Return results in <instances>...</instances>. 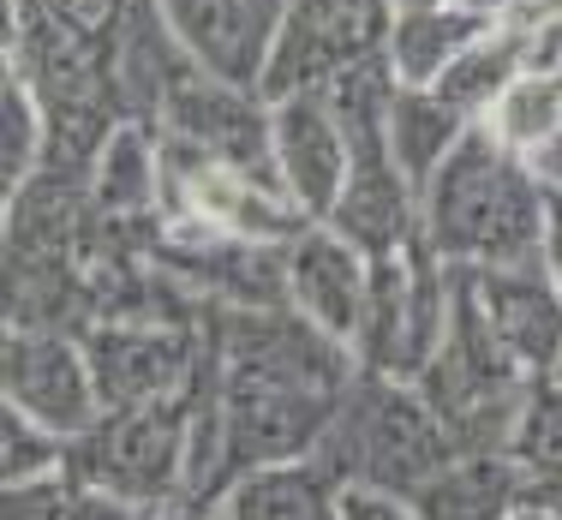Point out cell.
<instances>
[{
	"mask_svg": "<svg viewBox=\"0 0 562 520\" xmlns=\"http://www.w3.org/2000/svg\"><path fill=\"white\" fill-rule=\"evenodd\" d=\"M532 43H539L532 31H515V24H491V31L479 36V43L467 48V55L454 60L431 90L449 102V109H461V114L479 126V120L497 109L503 90H508V84H515V78L532 66Z\"/></svg>",
	"mask_w": 562,
	"mask_h": 520,
	"instance_id": "obj_18",
	"label": "cell"
},
{
	"mask_svg": "<svg viewBox=\"0 0 562 520\" xmlns=\"http://www.w3.org/2000/svg\"><path fill=\"white\" fill-rule=\"evenodd\" d=\"M192 520H227L222 509H204V515H192Z\"/></svg>",
	"mask_w": 562,
	"mask_h": 520,
	"instance_id": "obj_30",
	"label": "cell"
},
{
	"mask_svg": "<svg viewBox=\"0 0 562 520\" xmlns=\"http://www.w3.org/2000/svg\"><path fill=\"white\" fill-rule=\"evenodd\" d=\"M527 162H532V173L544 180V192H562V126L527 156Z\"/></svg>",
	"mask_w": 562,
	"mask_h": 520,
	"instance_id": "obj_27",
	"label": "cell"
},
{
	"mask_svg": "<svg viewBox=\"0 0 562 520\" xmlns=\"http://www.w3.org/2000/svg\"><path fill=\"white\" fill-rule=\"evenodd\" d=\"M449 312H454V270L425 239H413L401 251H378L359 336H353L359 371H383V377L413 383L425 371V359L443 347Z\"/></svg>",
	"mask_w": 562,
	"mask_h": 520,
	"instance_id": "obj_5",
	"label": "cell"
},
{
	"mask_svg": "<svg viewBox=\"0 0 562 520\" xmlns=\"http://www.w3.org/2000/svg\"><path fill=\"white\" fill-rule=\"evenodd\" d=\"M66 455H72V443H66L60 431H48L31 412L0 402V478H7V485L55 478V473H66Z\"/></svg>",
	"mask_w": 562,
	"mask_h": 520,
	"instance_id": "obj_23",
	"label": "cell"
},
{
	"mask_svg": "<svg viewBox=\"0 0 562 520\" xmlns=\"http://www.w3.org/2000/svg\"><path fill=\"white\" fill-rule=\"evenodd\" d=\"M366 287H371V251H359L329 222H312L300 239H288V305L324 336L353 347Z\"/></svg>",
	"mask_w": 562,
	"mask_h": 520,
	"instance_id": "obj_11",
	"label": "cell"
},
{
	"mask_svg": "<svg viewBox=\"0 0 562 520\" xmlns=\"http://www.w3.org/2000/svg\"><path fill=\"white\" fill-rule=\"evenodd\" d=\"M532 60H551V66H562V19L539 31V43H532Z\"/></svg>",
	"mask_w": 562,
	"mask_h": 520,
	"instance_id": "obj_28",
	"label": "cell"
},
{
	"mask_svg": "<svg viewBox=\"0 0 562 520\" xmlns=\"http://www.w3.org/2000/svg\"><path fill=\"white\" fill-rule=\"evenodd\" d=\"M48 150H55V126H48L43 97L19 66H7L0 78V192L19 197L48 168Z\"/></svg>",
	"mask_w": 562,
	"mask_h": 520,
	"instance_id": "obj_19",
	"label": "cell"
},
{
	"mask_svg": "<svg viewBox=\"0 0 562 520\" xmlns=\"http://www.w3.org/2000/svg\"><path fill=\"white\" fill-rule=\"evenodd\" d=\"M449 455L454 443L443 419L431 412V402L419 395V383L383 377V371H359L347 383L336 419H329L324 443H317V461L341 485L395 490V497H413Z\"/></svg>",
	"mask_w": 562,
	"mask_h": 520,
	"instance_id": "obj_2",
	"label": "cell"
},
{
	"mask_svg": "<svg viewBox=\"0 0 562 520\" xmlns=\"http://www.w3.org/2000/svg\"><path fill=\"white\" fill-rule=\"evenodd\" d=\"M395 7H407V0H395Z\"/></svg>",
	"mask_w": 562,
	"mask_h": 520,
	"instance_id": "obj_32",
	"label": "cell"
},
{
	"mask_svg": "<svg viewBox=\"0 0 562 520\" xmlns=\"http://www.w3.org/2000/svg\"><path fill=\"white\" fill-rule=\"evenodd\" d=\"M532 502L527 473L508 449H454V455L413 490L419 520H515Z\"/></svg>",
	"mask_w": 562,
	"mask_h": 520,
	"instance_id": "obj_13",
	"label": "cell"
},
{
	"mask_svg": "<svg viewBox=\"0 0 562 520\" xmlns=\"http://www.w3.org/2000/svg\"><path fill=\"white\" fill-rule=\"evenodd\" d=\"M557 377H562V359H557Z\"/></svg>",
	"mask_w": 562,
	"mask_h": 520,
	"instance_id": "obj_31",
	"label": "cell"
},
{
	"mask_svg": "<svg viewBox=\"0 0 562 520\" xmlns=\"http://www.w3.org/2000/svg\"><path fill=\"white\" fill-rule=\"evenodd\" d=\"M491 24L497 19L479 12L473 0H407V7H395L383 66L395 84H437Z\"/></svg>",
	"mask_w": 562,
	"mask_h": 520,
	"instance_id": "obj_14",
	"label": "cell"
},
{
	"mask_svg": "<svg viewBox=\"0 0 562 520\" xmlns=\"http://www.w3.org/2000/svg\"><path fill=\"white\" fill-rule=\"evenodd\" d=\"M85 192L102 222H144L162 210V132L120 120L85 173Z\"/></svg>",
	"mask_w": 562,
	"mask_h": 520,
	"instance_id": "obj_16",
	"label": "cell"
},
{
	"mask_svg": "<svg viewBox=\"0 0 562 520\" xmlns=\"http://www.w3.org/2000/svg\"><path fill=\"white\" fill-rule=\"evenodd\" d=\"M341 520H419V509H413V497H395V490L341 485Z\"/></svg>",
	"mask_w": 562,
	"mask_h": 520,
	"instance_id": "obj_24",
	"label": "cell"
},
{
	"mask_svg": "<svg viewBox=\"0 0 562 520\" xmlns=\"http://www.w3.org/2000/svg\"><path fill=\"white\" fill-rule=\"evenodd\" d=\"M186 66L216 84L263 90L288 0H156Z\"/></svg>",
	"mask_w": 562,
	"mask_h": 520,
	"instance_id": "obj_8",
	"label": "cell"
},
{
	"mask_svg": "<svg viewBox=\"0 0 562 520\" xmlns=\"http://www.w3.org/2000/svg\"><path fill=\"white\" fill-rule=\"evenodd\" d=\"M413 383H419V395L443 419L454 449H508V431H515L520 402L532 389V371L491 336V324L473 305V287H467V270H454L449 336L425 359V371Z\"/></svg>",
	"mask_w": 562,
	"mask_h": 520,
	"instance_id": "obj_3",
	"label": "cell"
},
{
	"mask_svg": "<svg viewBox=\"0 0 562 520\" xmlns=\"http://www.w3.org/2000/svg\"><path fill=\"white\" fill-rule=\"evenodd\" d=\"M78 336L97 371L102 407L173 402L204 371V336H186L173 317H97Z\"/></svg>",
	"mask_w": 562,
	"mask_h": 520,
	"instance_id": "obj_7",
	"label": "cell"
},
{
	"mask_svg": "<svg viewBox=\"0 0 562 520\" xmlns=\"http://www.w3.org/2000/svg\"><path fill=\"white\" fill-rule=\"evenodd\" d=\"M544 204L551 192L527 156L473 126L419 192V239L454 270H520L539 263Z\"/></svg>",
	"mask_w": 562,
	"mask_h": 520,
	"instance_id": "obj_1",
	"label": "cell"
},
{
	"mask_svg": "<svg viewBox=\"0 0 562 520\" xmlns=\"http://www.w3.org/2000/svg\"><path fill=\"white\" fill-rule=\"evenodd\" d=\"M479 126H485L491 138L503 144V150L532 156V150H539V144L562 126V66L532 60L527 72H520L515 84L497 97V109L479 120Z\"/></svg>",
	"mask_w": 562,
	"mask_h": 520,
	"instance_id": "obj_21",
	"label": "cell"
},
{
	"mask_svg": "<svg viewBox=\"0 0 562 520\" xmlns=\"http://www.w3.org/2000/svg\"><path fill=\"white\" fill-rule=\"evenodd\" d=\"M390 24L395 0H288L263 97H312V90H336L366 66H383Z\"/></svg>",
	"mask_w": 562,
	"mask_h": 520,
	"instance_id": "obj_6",
	"label": "cell"
},
{
	"mask_svg": "<svg viewBox=\"0 0 562 520\" xmlns=\"http://www.w3.org/2000/svg\"><path fill=\"white\" fill-rule=\"evenodd\" d=\"M515 520H562V502H527Z\"/></svg>",
	"mask_w": 562,
	"mask_h": 520,
	"instance_id": "obj_29",
	"label": "cell"
},
{
	"mask_svg": "<svg viewBox=\"0 0 562 520\" xmlns=\"http://www.w3.org/2000/svg\"><path fill=\"white\" fill-rule=\"evenodd\" d=\"M186 461H192V389L173 402L102 407V419L72 437L66 455L78 478L150 515H186Z\"/></svg>",
	"mask_w": 562,
	"mask_h": 520,
	"instance_id": "obj_4",
	"label": "cell"
},
{
	"mask_svg": "<svg viewBox=\"0 0 562 520\" xmlns=\"http://www.w3.org/2000/svg\"><path fill=\"white\" fill-rule=\"evenodd\" d=\"M479 317L491 324L508 353L532 371L551 377L562 359V293L544 275V263H520V270H467Z\"/></svg>",
	"mask_w": 562,
	"mask_h": 520,
	"instance_id": "obj_12",
	"label": "cell"
},
{
	"mask_svg": "<svg viewBox=\"0 0 562 520\" xmlns=\"http://www.w3.org/2000/svg\"><path fill=\"white\" fill-rule=\"evenodd\" d=\"M508 455L527 473L532 502H562V377H532L520 419L508 431Z\"/></svg>",
	"mask_w": 562,
	"mask_h": 520,
	"instance_id": "obj_20",
	"label": "cell"
},
{
	"mask_svg": "<svg viewBox=\"0 0 562 520\" xmlns=\"http://www.w3.org/2000/svg\"><path fill=\"white\" fill-rule=\"evenodd\" d=\"M0 383H7V407L31 412L66 443L102 419V389L78 329H7Z\"/></svg>",
	"mask_w": 562,
	"mask_h": 520,
	"instance_id": "obj_9",
	"label": "cell"
},
{
	"mask_svg": "<svg viewBox=\"0 0 562 520\" xmlns=\"http://www.w3.org/2000/svg\"><path fill=\"white\" fill-rule=\"evenodd\" d=\"M0 520H168V515L132 509L114 490L90 485V478H78L72 466H66V473L36 478V485H7Z\"/></svg>",
	"mask_w": 562,
	"mask_h": 520,
	"instance_id": "obj_22",
	"label": "cell"
},
{
	"mask_svg": "<svg viewBox=\"0 0 562 520\" xmlns=\"http://www.w3.org/2000/svg\"><path fill=\"white\" fill-rule=\"evenodd\" d=\"M473 7L491 12L497 24H515V31H532V36L562 19V0H473Z\"/></svg>",
	"mask_w": 562,
	"mask_h": 520,
	"instance_id": "obj_25",
	"label": "cell"
},
{
	"mask_svg": "<svg viewBox=\"0 0 562 520\" xmlns=\"http://www.w3.org/2000/svg\"><path fill=\"white\" fill-rule=\"evenodd\" d=\"M473 132V120L449 109L431 84H395L390 90V150L401 173L413 180V192L431 185V173L461 150V138Z\"/></svg>",
	"mask_w": 562,
	"mask_h": 520,
	"instance_id": "obj_17",
	"label": "cell"
},
{
	"mask_svg": "<svg viewBox=\"0 0 562 520\" xmlns=\"http://www.w3.org/2000/svg\"><path fill=\"white\" fill-rule=\"evenodd\" d=\"M539 263H544V275H551L557 293H562V192H551V204H544V246H539Z\"/></svg>",
	"mask_w": 562,
	"mask_h": 520,
	"instance_id": "obj_26",
	"label": "cell"
},
{
	"mask_svg": "<svg viewBox=\"0 0 562 520\" xmlns=\"http://www.w3.org/2000/svg\"><path fill=\"white\" fill-rule=\"evenodd\" d=\"M227 520H341V478L317 455L239 473L216 497Z\"/></svg>",
	"mask_w": 562,
	"mask_h": 520,
	"instance_id": "obj_15",
	"label": "cell"
},
{
	"mask_svg": "<svg viewBox=\"0 0 562 520\" xmlns=\"http://www.w3.org/2000/svg\"><path fill=\"white\" fill-rule=\"evenodd\" d=\"M276 185L300 216L329 222V210L341 204L347 185V132L341 114L329 102V90H312V97H281L276 102Z\"/></svg>",
	"mask_w": 562,
	"mask_h": 520,
	"instance_id": "obj_10",
	"label": "cell"
}]
</instances>
